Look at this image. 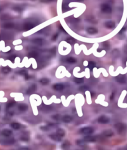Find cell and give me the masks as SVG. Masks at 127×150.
<instances>
[{
    "mask_svg": "<svg viewBox=\"0 0 127 150\" xmlns=\"http://www.w3.org/2000/svg\"><path fill=\"white\" fill-rule=\"evenodd\" d=\"M11 68L9 67H4L2 69V72L3 73H8L11 72Z\"/></svg>",
    "mask_w": 127,
    "mask_h": 150,
    "instance_id": "24",
    "label": "cell"
},
{
    "mask_svg": "<svg viewBox=\"0 0 127 150\" xmlns=\"http://www.w3.org/2000/svg\"><path fill=\"white\" fill-rule=\"evenodd\" d=\"M13 132L12 131L9 130V129H4L3 130L1 131V135L3 136H6V137H9L12 135Z\"/></svg>",
    "mask_w": 127,
    "mask_h": 150,
    "instance_id": "6",
    "label": "cell"
},
{
    "mask_svg": "<svg viewBox=\"0 0 127 150\" xmlns=\"http://www.w3.org/2000/svg\"><path fill=\"white\" fill-rule=\"evenodd\" d=\"M57 36H58V34H56V35H55V36H53V39H53V40H56V39H57Z\"/></svg>",
    "mask_w": 127,
    "mask_h": 150,
    "instance_id": "37",
    "label": "cell"
},
{
    "mask_svg": "<svg viewBox=\"0 0 127 150\" xmlns=\"http://www.w3.org/2000/svg\"><path fill=\"white\" fill-rule=\"evenodd\" d=\"M41 129L44 131H47L49 129V128L48 127V126H45V127H42L41 128Z\"/></svg>",
    "mask_w": 127,
    "mask_h": 150,
    "instance_id": "33",
    "label": "cell"
},
{
    "mask_svg": "<svg viewBox=\"0 0 127 150\" xmlns=\"http://www.w3.org/2000/svg\"><path fill=\"white\" fill-rule=\"evenodd\" d=\"M69 145H70V144L69 143V141H65L64 143H63L62 145V148L63 149L68 148L69 147Z\"/></svg>",
    "mask_w": 127,
    "mask_h": 150,
    "instance_id": "28",
    "label": "cell"
},
{
    "mask_svg": "<svg viewBox=\"0 0 127 150\" xmlns=\"http://www.w3.org/2000/svg\"><path fill=\"white\" fill-rule=\"evenodd\" d=\"M101 10L103 13H110L112 12V8L108 4H102L101 5Z\"/></svg>",
    "mask_w": 127,
    "mask_h": 150,
    "instance_id": "3",
    "label": "cell"
},
{
    "mask_svg": "<svg viewBox=\"0 0 127 150\" xmlns=\"http://www.w3.org/2000/svg\"><path fill=\"white\" fill-rule=\"evenodd\" d=\"M56 135L61 138L63 137V136H65V131L62 128L57 129V131H56Z\"/></svg>",
    "mask_w": 127,
    "mask_h": 150,
    "instance_id": "13",
    "label": "cell"
},
{
    "mask_svg": "<svg viewBox=\"0 0 127 150\" xmlns=\"http://www.w3.org/2000/svg\"><path fill=\"white\" fill-rule=\"evenodd\" d=\"M20 139H21V140H22V141H26L27 142V141L29 140V137L27 135H23V136H21V137L20 138Z\"/></svg>",
    "mask_w": 127,
    "mask_h": 150,
    "instance_id": "29",
    "label": "cell"
},
{
    "mask_svg": "<svg viewBox=\"0 0 127 150\" xmlns=\"http://www.w3.org/2000/svg\"><path fill=\"white\" fill-rule=\"evenodd\" d=\"M80 132L82 134L90 135L94 132V129L91 127H86L81 129L80 130Z\"/></svg>",
    "mask_w": 127,
    "mask_h": 150,
    "instance_id": "1",
    "label": "cell"
},
{
    "mask_svg": "<svg viewBox=\"0 0 127 150\" xmlns=\"http://www.w3.org/2000/svg\"><path fill=\"white\" fill-rule=\"evenodd\" d=\"M95 137L93 136H89L87 135L84 137V141H87V142H94L95 141Z\"/></svg>",
    "mask_w": 127,
    "mask_h": 150,
    "instance_id": "12",
    "label": "cell"
},
{
    "mask_svg": "<svg viewBox=\"0 0 127 150\" xmlns=\"http://www.w3.org/2000/svg\"><path fill=\"white\" fill-rule=\"evenodd\" d=\"M98 122L101 124H107L110 122V118L105 115H102L98 118Z\"/></svg>",
    "mask_w": 127,
    "mask_h": 150,
    "instance_id": "5",
    "label": "cell"
},
{
    "mask_svg": "<svg viewBox=\"0 0 127 150\" xmlns=\"http://www.w3.org/2000/svg\"><path fill=\"white\" fill-rule=\"evenodd\" d=\"M18 150H30L28 148H26V147H22V148H20Z\"/></svg>",
    "mask_w": 127,
    "mask_h": 150,
    "instance_id": "35",
    "label": "cell"
},
{
    "mask_svg": "<svg viewBox=\"0 0 127 150\" xmlns=\"http://www.w3.org/2000/svg\"><path fill=\"white\" fill-rule=\"evenodd\" d=\"M15 105H16V102H15V101H11V102H9V103L7 104L6 108H7V109H9V108H11L13 107Z\"/></svg>",
    "mask_w": 127,
    "mask_h": 150,
    "instance_id": "25",
    "label": "cell"
},
{
    "mask_svg": "<svg viewBox=\"0 0 127 150\" xmlns=\"http://www.w3.org/2000/svg\"><path fill=\"white\" fill-rule=\"evenodd\" d=\"M95 66V63L93 61H90L89 62V64H88V67L90 69H93Z\"/></svg>",
    "mask_w": 127,
    "mask_h": 150,
    "instance_id": "26",
    "label": "cell"
},
{
    "mask_svg": "<svg viewBox=\"0 0 127 150\" xmlns=\"http://www.w3.org/2000/svg\"><path fill=\"white\" fill-rule=\"evenodd\" d=\"M87 32L89 34L93 35V34H96L98 32V30L95 27H89L87 30Z\"/></svg>",
    "mask_w": 127,
    "mask_h": 150,
    "instance_id": "11",
    "label": "cell"
},
{
    "mask_svg": "<svg viewBox=\"0 0 127 150\" xmlns=\"http://www.w3.org/2000/svg\"><path fill=\"white\" fill-rule=\"evenodd\" d=\"M91 95H92V96H93V95H94V93H92V94H91Z\"/></svg>",
    "mask_w": 127,
    "mask_h": 150,
    "instance_id": "40",
    "label": "cell"
},
{
    "mask_svg": "<svg viewBox=\"0 0 127 150\" xmlns=\"http://www.w3.org/2000/svg\"><path fill=\"white\" fill-rule=\"evenodd\" d=\"M11 127L13 128L14 130H18L21 128V125H20L19 123H16V122H14V123H12L11 124Z\"/></svg>",
    "mask_w": 127,
    "mask_h": 150,
    "instance_id": "18",
    "label": "cell"
},
{
    "mask_svg": "<svg viewBox=\"0 0 127 150\" xmlns=\"http://www.w3.org/2000/svg\"><path fill=\"white\" fill-rule=\"evenodd\" d=\"M116 80L118 83H120V84H125L126 82L125 78L122 75H119L118 77H116Z\"/></svg>",
    "mask_w": 127,
    "mask_h": 150,
    "instance_id": "14",
    "label": "cell"
},
{
    "mask_svg": "<svg viewBox=\"0 0 127 150\" xmlns=\"http://www.w3.org/2000/svg\"><path fill=\"white\" fill-rule=\"evenodd\" d=\"M50 82V80L47 78H42L40 80V83L42 85H47Z\"/></svg>",
    "mask_w": 127,
    "mask_h": 150,
    "instance_id": "23",
    "label": "cell"
},
{
    "mask_svg": "<svg viewBox=\"0 0 127 150\" xmlns=\"http://www.w3.org/2000/svg\"><path fill=\"white\" fill-rule=\"evenodd\" d=\"M66 62L67 63H69V64H74L77 62V60L75 58L72 57H67L66 59Z\"/></svg>",
    "mask_w": 127,
    "mask_h": 150,
    "instance_id": "21",
    "label": "cell"
},
{
    "mask_svg": "<svg viewBox=\"0 0 127 150\" xmlns=\"http://www.w3.org/2000/svg\"><path fill=\"white\" fill-rule=\"evenodd\" d=\"M64 85L62 84H56L53 85V88L57 91H61L64 88Z\"/></svg>",
    "mask_w": 127,
    "mask_h": 150,
    "instance_id": "8",
    "label": "cell"
},
{
    "mask_svg": "<svg viewBox=\"0 0 127 150\" xmlns=\"http://www.w3.org/2000/svg\"><path fill=\"white\" fill-rule=\"evenodd\" d=\"M115 127L116 129V130L118 131V132L119 133L124 132L127 129V125L122 123H116V125H115Z\"/></svg>",
    "mask_w": 127,
    "mask_h": 150,
    "instance_id": "2",
    "label": "cell"
},
{
    "mask_svg": "<svg viewBox=\"0 0 127 150\" xmlns=\"http://www.w3.org/2000/svg\"><path fill=\"white\" fill-rule=\"evenodd\" d=\"M114 96H115V94L114 93H112V94L111 96H110V100H112L114 98Z\"/></svg>",
    "mask_w": 127,
    "mask_h": 150,
    "instance_id": "36",
    "label": "cell"
},
{
    "mask_svg": "<svg viewBox=\"0 0 127 150\" xmlns=\"http://www.w3.org/2000/svg\"><path fill=\"white\" fill-rule=\"evenodd\" d=\"M74 81L76 84H81L84 82V79H82V78H75Z\"/></svg>",
    "mask_w": 127,
    "mask_h": 150,
    "instance_id": "27",
    "label": "cell"
},
{
    "mask_svg": "<svg viewBox=\"0 0 127 150\" xmlns=\"http://www.w3.org/2000/svg\"><path fill=\"white\" fill-rule=\"evenodd\" d=\"M75 1H82L83 0H74Z\"/></svg>",
    "mask_w": 127,
    "mask_h": 150,
    "instance_id": "39",
    "label": "cell"
},
{
    "mask_svg": "<svg viewBox=\"0 0 127 150\" xmlns=\"http://www.w3.org/2000/svg\"><path fill=\"white\" fill-rule=\"evenodd\" d=\"M77 144L78 145H80V146L84 145V141H81V140H78V141H77Z\"/></svg>",
    "mask_w": 127,
    "mask_h": 150,
    "instance_id": "32",
    "label": "cell"
},
{
    "mask_svg": "<svg viewBox=\"0 0 127 150\" xmlns=\"http://www.w3.org/2000/svg\"><path fill=\"white\" fill-rule=\"evenodd\" d=\"M49 1H52V0H49Z\"/></svg>",
    "mask_w": 127,
    "mask_h": 150,
    "instance_id": "42",
    "label": "cell"
},
{
    "mask_svg": "<svg viewBox=\"0 0 127 150\" xmlns=\"http://www.w3.org/2000/svg\"><path fill=\"white\" fill-rule=\"evenodd\" d=\"M38 53L36 52H35V51H33V52H31L29 53V56H31V57H36L38 56Z\"/></svg>",
    "mask_w": 127,
    "mask_h": 150,
    "instance_id": "30",
    "label": "cell"
},
{
    "mask_svg": "<svg viewBox=\"0 0 127 150\" xmlns=\"http://www.w3.org/2000/svg\"><path fill=\"white\" fill-rule=\"evenodd\" d=\"M14 23H5L2 25V27L4 29H12L14 27Z\"/></svg>",
    "mask_w": 127,
    "mask_h": 150,
    "instance_id": "15",
    "label": "cell"
},
{
    "mask_svg": "<svg viewBox=\"0 0 127 150\" xmlns=\"http://www.w3.org/2000/svg\"><path fill=\"white\" fill-rule=\"evenodd\" d=\"M18 109L21 112H25L28 109V106L26 104H21L18 106Z\"/></svg>",
    "mask_w": 127,
    "mask_h": 150,
    "instance_id": "10",
    "label": "cell"
},
{
    "mask_svg": "<svg viewBox=\"0 0 127 150\" xmlns=\"http://www.w3.org/2000/svg\"><path fill=\"white\" fill-rule=\"evenodd\" d=\"M15 58H16V56H15V55H11V56H10V57H9V60H10V61H14V59H15Z\"/></svg>",
    "mask_w": 127,
    "mask_h": 150,
    "instance_id": "34",
    "label": "cell"
},
{
    "mask_svg": "<svg viewBox=\"0 0 127 150\" xmlns=\"http://www.w3.org/2000/svg\"><path fill=\"white\" fill-rule=\"evenodd\" d=\"M19 73L20 75H23L24 77H25L26 80H27L29 79V75L26 70H21V71L19 72Z\"/></svg>",
    "mask_w": 127,
    "mask_h": 150,
    "instance_id": "22",
    "label": "cell"
},
{
    "mask_svg": "<svg viewBox=\"0 0 127 150\" xmlns=\"http://www.w3.org/2000/svg\"><path fill=\"white\" fill-rule=\"evenodd\" d=\"M0 110H1V107H0Z\"/></svg>",
    "mask_w": 127,
    "mask_h": 150,
    "instance_id": "41",
    "label": "cell"
},
{
    "mask_svg": "<svg viewBox=\"0 0 127 150\" xmlns=\"http://www.w3.org/2000/svg\"><path fill=\"white\" fill-rule=\"evenodd\" d=\"M67 41L68 42L70 43V44H72V43H73V40H71L70 39H67Z\"/></svg>",
    "mask_w": 127,
    "mask_h": 150,
    "instance_id": "38",
    "label": "cell"
},
{
    "mask_svg": "<svg viewBox=\"0 0 127 150\" xmlns=\"http://www.w3.org/2000/svg\"><path fill=\"white\" fill-rule=\"evenodd\" d=\"M72 120V118L69 115H65L62 118V121L64 123H69L71 122Z\"/></svg>",
    "mask_w": 127,
    "mask_h": 150,
    "instance_id": "16",
    "label": "cell"
},
{
    "mask_svg": "<svg viewBox=\"0 0 127 150\" xmlns=\"http://www.w3.org/2000/svg\"><path fill=\"white\" fill-rule=\"evenodd\" d=\"M102 134H103L104 136H106V137H111V136L113 135V133L111 130H107L104 131Z\"/></svg>",
    "mask_w": 127,
    "mask_h": 150,
    "instance_id": "17",
    "label": "cell"
},
{
    "mask_svg": "<svg viewBox=\"0 0 127 150\" xmlns=\"http://www.w3.org/2000/svg\"><path fill=\"white\" fill-rule=\"evenodd\" d=\"M36 24L33 23V22H26L23 24V29L25 31L30 30L31 29L34 28L36 26Z\"/></svg>",
    "mask_w": 127,
    "mask_h": 150,
    "instance_id": "4",
    "label": "cell"
},
{
    "mask_svg": "<svg viewBox=\"0 0 127 150\" xmlns=\"http://www.w3.org/2000/svg\"><path fill=\"white\" fill-rule=\"evenodd\" d=\"M32 42L34 43L35 44H38V45H42L43 42V41L42 39L41 38H36V39H34L32 40Z\"/></svg>",
    "mask_w": 127,
    "mask_h": 150,
    "instance_id": "19",
    "label": "cell"
},
{
    "mask_svg": "<svg viewBox=\"0 0 127 150\" xmlns=\"http://www.w3.org/2000/svg\"><path fill=\"white\" fill-rule=\"evenodd\" d=\"M105 26L107 29H113L115 27V24L112 21H108L105 23Z\"/></svg>",
    "mask_w": 127,
    "mask_h": 150,
    "instance_id": "7",
    "label": "cell"
},
{
    "mask_svg": "<svg viewBox=\"0 0 127 150\" xmlns=\"http://www.w3.org/2000/svg\"><path fill=\"white\" fill-rule=\"evenodd\" d=\"M49 136L53 140H55L56 141H61V140H62L61 138L58 136V135H50Z\"/></svg>",
    "mask_w": 127,
    "mask_h": 150,
    "instance_id": "20",
    "label": "cell"
},
{
    "mask_svg": "<svg viewBox=\"0 0 127 150\" xmlns=\"http://www.w3.org/2000/svg\"><path fill=\"white\" fill-rule=\"evenodd\" d=\"M52 118L56 120H58L60 119V115H54L52 116Z\"/></svg>",
    "mask_w": 127,
    "mask_h": 150,
    "instance_id": "31",
    "label": "cell"
},
{
    "mask_svg": "<svg viewBox=\"0 0 127 150\" xmlns=\"http://www.w3.org/2000/svg\"><path fill=\"white\" fill-rule=\"evenodd\" d=\"M36 85L35 84H32L28 88V89L26 91V93L27 94H31L32 93L36 91Z\"/></svg>",
    "mask_w": 127,
    "mask_h": 150,
    "instance_id": "9",
    "label": "cell"
}]
</instances>
